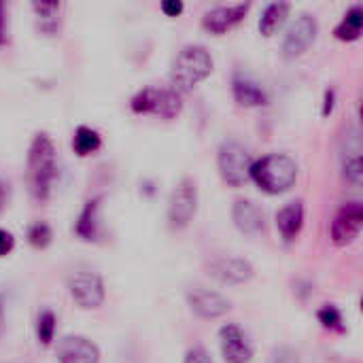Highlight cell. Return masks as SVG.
Returning a JSON list of instances; mask_svg holds the SVG:
<instances>
[{
  "label": "cell",
  "mask_w": 363,
  "mask_h": 363,
  "mask_svg": "<svg viewBox=\"0 0 363 363\" xmlns=\"http://www.w3.org/2000/svg\"><path fill=\"white\" fill-rule=\"evenodd\" d=\"M4 23H6V17H4V2L0 0V45L6 43V28H4Z\"/></svg>",
  "instance_id": "cell-32"
},
{
  "label": "cell",
  "mask_w": 363,
  "mask_h": 363,
  "mask_svg": "<svg viewBox=\"0 0 363 363\" xmlns=\"http://www.w3.org/2000/svg\"><path fill=\"white\" fill-rule=\"evenodd\" d=\"M57 363H100V349L85 336H66L57 345Z\"/></svg>",
  "instance_id": "cell-15"
},
{
  "label": "cell",
  "mask_w": 363,
  "mask_h": 363,
  "mask_svg": "<svg viewBox=\"0 0 363 363\" xmlns=\"http://www.w3.org/2000/svg\"><path fill=\"white\" fill-rule=\"evenodd\" d=\"M213 72V55L204 45H185L170 66V87L179 94L191 91Z\"/></svg>",
  "instance_id": "cell-2"
},
{
  "label": "cell",
  "mask_w": 363,
  "mask_h": 363,
  "mask_svg": "<svg viewBox=\"0 0 363 363\" xmlns=\"http://www.w3.org/2000/svg\"><path fill=\"white\" fill-rule=\"evenodd\" d=\"M340 166L349 183L359 185L363 177V145L359 128H349L340 140Z\"/></svg>",
  "instance_id": "cell-10"
},
{
  "label": "cell",
  "mask_w": 363,
  "mask_h": 363,
  "mask_svg": "<svg viewBox=\"0 0 363 363\" xmlns=\"http://www.w3.org/2000/svg\"><path fill=\"white\" fill-rule=\"evenodd\" d=\"M362 26H363V6L359 2H355L347 13L345 17L340 19V23L334 28V36L338 40H357L362 36Z\"/></svg>",
  "instance_id": "cell-20"
},
{
  "label": "cell",
  "mask_w": 363,
  "mask_h": 363,
  "mask_svg": "<svg viewBox=\"0 0 363 363\" xmlns=\"http://www.w3.org/2000/svg\"><path fill=\"white\" fill-rule=\"evenodd\" d=\"M319 34V21L311 13H302L296 17V21L287 28L283 38V55L287 60L300 57L317 38Z\"/></svg>",
  "instance_id": "cell-7"
},
{
  "label": "cell",
  "mask_w": 363,
  "mask_h": 363,
  "mask_svg": "<svg viewBox=\"0 0 363 363\" xmlns=\"http://www.w3.org/2000/svg\"><path fill=\"white\" fill-rule=\"evenodd\" d=\"M251 4L249 2H236V4H221L211 9L208 13H204L202 17V26L204 30H208L211 34H223L228 30H232L234 26H238L245 15L249 13Z\"/></svg>",
  "instance_id": "cell-14"
},
{
  "label": "cell",
  "mask_w": 363,
  "mask_h": 363,
  "mask_svg": "<svg viewBox=\"0 0 363 363\" xmlns=\"http://www.w3.org/2000/svg\"><path fill=\"white\" fill-rule=\"evenodd\" d=\"M219 347L225 363H251L253 359V347L236 323H228L219 330Z\"/></svg>",
  "instance_id": "cell-12"
},
{
  "label": "cell",
  "mask_w": 363,
  "mask_h": 363,
  "mask_svg": "<svg viewBox=\"0 0 363 363\" xmlns=\"http://www.w3.org/2000/svg\"><path fill=\"white\" fill-rule=\"evenodd\" d=\"M13 247H15V238H13V234H11V232H6V230H0V257L9 255V253L13 251Z\"/></svg>",
  "instance_id": "cell-29"
},
{
  "label": "cell",
  "mask_w": 363,
  "mask_h": 363,
  "mask_svg": "<svg viewBox=\"0 0 363 363\" xmlns=\"http://www.w3.org/2000/svg\"><path fill=\"white\" fill-rule=\"evenodd\" d=\"M102 145V138L96 130L87 128V125H79L74 130V136H72V149L79 157H87L91 153H96Z\"/></svg>",
  "instance_id": "cell-22"
},
{
  "label": "cell",
  "mask_w": 363,
  "mask_h": 363,
  "mask_svg": "<svg viewBox=\"0 0 363 363\" xmlns=\"http://www.w3.org/2000/svg\"><path fill=\"white\" fill-rule=\"evenodd\" d=\"M289 11H291L289 2H270V4H266L264 13L259 17V32L264 36H272L281 28V23L285 21Z\"/></svg>",
  "instance_id": "cell-21"
},
{
  "label": "cell",
  "mask_w": 363,
  "mask_h": 363,
  "mask_svg": "<svg viewBox=\"0 0 363 363\" xmlns=\"http://www.w3.org/2000/svg\"><path fill=\"white\" fill-rule=\"evenodd\" d=\"M187 304L191 308L194 315H198L200 319H219L223 315L230 313L232 308V302L217 294V291H211V289H204V287H194L187 291Z\"/></svg>",
  "instance_id": "cell-11"
},
{
  "label": "cell",
  "mask_w": 363,
  "mask_h": 363,
  "mask_svg": "<svg viewBox=\"0 0 363 363\" xmlns=\"http://www.w3.org/2000/svg\"><path fill=\"white\" fill-rule=\"evenodd\" d=\"M334 102H336V91H334V87H328V89H325V102H323V117L332 115Z\"/></svg>",
  "instance_id": "cell-31"
},
{
  "label": "cell",
  "mask_w": 363,
  "mask_h": 363,
  "mask_svg": "<svg viewBox=\"0 0 363 363\" xmlns=\"http://www.w3.org/2000/svg\"><path fill=\"white\" fill-rule=\"evenodd\" d=\"M183 2L181 0H164L162 2V11L168 15V17H177V15H181L183 13Z\"/></svg>",
  "instance_id": "cell-30"
},
{
  "label": "cell",
  "mask_w": 363,
  "mask_h": 363,
  "mask_svg": "<svg viewBox=\"0 0 363 363\" xmlns=\"http://www.w3.org/2000/svg\"><path fill=\"white\" fill-rule=\"evenodd\" d=\"M317 319H319V323H321L328 332H336V334H345V332H347L342 313H340L336 306H332V304L321 306L319 313H317Z\"/></svg>",
  "instance_id": "cell-23"
},
{
  "label": "cell",
  "mask_w": 363,
  "mask_h": 363,
  "mask_svg": "<svg viewBox=\"0 0 363 363\" xmlns=\"http://www.w3.org/2000/svg\"><path fill=\"white\" fill-rule=\"evenodd\" d=\"M100 202L102 198L96 196V198H89L74 223V234L85 240V242H96L98 240V234H100V223H98V213H100Z\"/></svg>",
  "instance_id": "cell-19"
},
{
  "label": "cell",
  "mask_w": 363,
  "mask_h": 363,
  "mask_svg": "<svg viewBox=\"0 0 363 363\" xmlns=\"http://www.w3.org/2000/svg\"><path fill=\"white\" fill-rule=\"evenodd\" d=\"M232 219H234V225L242 234L255 236L264 230V213L251 200H245V198L236 200L232 206Z\"/></svg>",
  "instance_id": "cell-16"
},
{
  "label": "cell",
  "mask_w": 363,
  "mask_h": 363,
  "mask_svg": "<svg viewBox=\"0 0 363 363\" xmlns=\"http://www.w3.org/2000/svg\"><path fill=\"white\" fill-rule=\"evenodd\" d=\"M68 291L83 311H94L102 306L106 296L102 277L96 272H74L68 279Z\"/></svg>",
  "instance_id": "cell-9"
},
{
  "label": "cell",
  "mask_w": 363,
  "mask_h": 363,
  "mask_svg": "<svg viewBox=\"0 0 363 363\" xmlns=\"http://www.w3.org/2000/svg\"><path fill=\"white\" fill-rule=\"evenodd\" d=\"M183 363H213L208 351L204 347H191L187 353H185V359Z\"/></svg>",
  "instance_id": "cell-28"
},
{
  "label": "cell",
  "mask_w": 363,
  "mask_h": 363,
  "mask_svg": "<svg viewBox=\"0 0 363 363\" xmlns=\"http://www.w3.org/2000/svg\"><path fill=\"white\" fill-rule=\"evenodd\" d=\"M363 225V208L362 202L353 200V202H347L342 204L336 215H334V221H332V230H330V236H332V242L336 247H347L351 242L357 240V236L362 234Z\"/></svg>",
  "instance_id": "cell-8"
},
{
  "label": "cell",
  "mask_w": 363,
  "mask_h": 363,
  "mask_svg": "<svg viewBox=\"0 0 363 363\" xmlns=\"http://www.w3.org/2000/svg\"><path fill=\"white\" fill-rule=\"evenodd\" d=\"M55 179H57L55 145L45 132H38L32 138L28 151V185L32 198L36 202H47L51 198Z\"/></svg>",
  "instance_id": "cell-1"
},
{
  "label": "cell",
  "mask_w": 363,
  "mask_h": 363,
  "mask_svg": "<svg viewBox=\"0 0 363 363\" xmlns=\"http://www.w3.org/2000/svg\"><path fill=\"white\" fill-rule=\"evenodd\" d=\"M198 211V187L196 181L185 177L177 183L168 198V225L172 230H185Z\"/></svg>",
  "instance_id": "cell-6"
},
{
  "label": "cell",
  "mask_w": 363,
  "mask_h": 363,
  "mask_svg": "<svg viewBox=\"0 0 363 363\" xmlns=\"http://www.w3.org/2000/svg\"><path fill=\"white\" fill-rule=\"evenodd\" d=\"M251 179L266 194H272V196L285 194L287 189L294 187L298 179V164L287 153H270L253 162Z\"/></svg>",
  "instance_id": "cell-3"
},
{
  "label": "cell",
  "mask_w": 363,
  "mask_h": 363,
  "mask_svg": "<svg viewBox=\"0 0 363 363\" xmlns=\"http://www.w3.org/2000/svg\"><path fill=\"white\" fill-rule=\"evenodd\" d=\"M277 228L281 232V236L285 238V242L296 240V236L302 232L304 228V202L302 200H294L287 202L279 213H277Z\"/></svg>",
  "instance_id": "cell-17"
},
{
  "label": "cell",
  "mask_w": 363,
  "mask_h": 363,
  "mask_svg": "<svg viewBox=\"0 0 363 363\" xmlns=\"http://www.w3.org/2000/svg\"><path fill=\"white\" fill-rule=\"evenodd\" d=\"M53 336H55V315L45 308L38 313V319H36V338L43 347H49L53 342Z\"/></svg>",
  "instance_id": "cell-24"
},
{
  "label": "cell",
  "mask_w": 363,
  "mask_h": 363,
  "mask_svg": "<svg viewBox=\"0 0 363 363\" xmlns=\"http://www.w3.org/2000/svg\"><path fill=\"white\" fill-rule=\"evenodd\" d=\"M53 232L45 221H36L28 228V242L36 249H47L51 245Z\"/></svg>",
  "instance_id": "cell-25"
},
{
  "label": "cell",
  "mask_w": 363,
  "mask_h": 363,
  "mask_svg": "<svg viewBox=\"0 0 363 363\" xmlns=\"http://www.w3.org/2000/svg\"><path fill=\"white\" fill-rule=\"evenodd\" d=\"M232 94H234V100L240 106H247V108L264 106L268 102V96L264 91V87L259 83H255L253 79L245 77V74H234V79H232Z\"/></svg>",
  "instance_id": "cell-18"
},
{
  "label": "cell",
  "mask_w": 363,
  "mask_h": 363,
  "mask_svg": "<svg viewBox=\"0 0 363 363\" xmlns=\"http://www.w3.org/2000/svg\"><path fill=\"white\" fill-rule=\"evenodd\" d=\"M136 115H155L160 119H174L183 111V98L172 87H143L130 100Z\"/></svg>",
  "instance_id": "cell-4"
},
{
  "label": "cell",
  "mask_w": 363,
  "mask_h": 363,
  "mask_svg": "<svg viewBox=\"0 0 363 363\" xmlns=\"http://www.w3.org/2000/svg\"><path fill=\"white\" fill-rule=\"evenodd\" d=\"M6 200H9V185L4 181H0V208L6 204Z\"/></svg>",
  "instance_id": "cell-33"
},
{
  "label": "cell",
  "mask_w": 363,
  "mask_h": 363,
  "mask_svg": "<svg viewBox=\"0 0 363 363\" xmlns=\"http://www.w3.org/2000/svg\"><path fill=\"white\" fill-rule=\"evenodd\" d=\"M208 274L223 285H242L253 279V264L245 257H217L208 264Z\"/></svg>",
  "instance_id": "cell-13"
},
{
  "label": "cell",
  "mask_w": 363,
  "mask_h": 363,
  "mask_svg": "<svg viewBox=\"0 0 363 363\" xmlns=\"http://www.w3.org/2000/svg\"><path fill=\"white\" fill-rule=\"evenodd\" d=\"M32 9L36 11V15L47 23V21H51V26H55V15L60 13V9H62V2H57V0H49V2H45V0H34L32 2ZM43 23V26H45Z\"/></svg>",
  "instance_id": "cell-26"
},
{
  "label": "cell",
  "mask_w": 363,
  "mask_h": 363,
  "mask_svg": "<svg viewBox=\"0 0 363 363\" xmlns=\"http://www.w3.org/2000/svg\"><path fill=\"white\" fill-rule=\"evenodd\" d=\"M217 166H219V174L221 179L232 185V187H240L251 179V166H253V157L249 153V149L238 143V140H225L219 147L217 153Z\"/></svg>",
  "instance_id": "cell-5"
},
{
  "label": "cell",
  "mask_w": 363,
  "mask_h": 363,
  "mask_svg": "<svg viewBox=\"0 0 363 363\" xmlns=\"http://www.w3.org/2000/svg\"><path fill=\"white\" fill-rule=\"evenodd\" d=\"M270 363H302L300 355L291 349V347H279L272 353V362Z\"/></svg>",
  "instance_id": "cell-27"
}]
</instances>
